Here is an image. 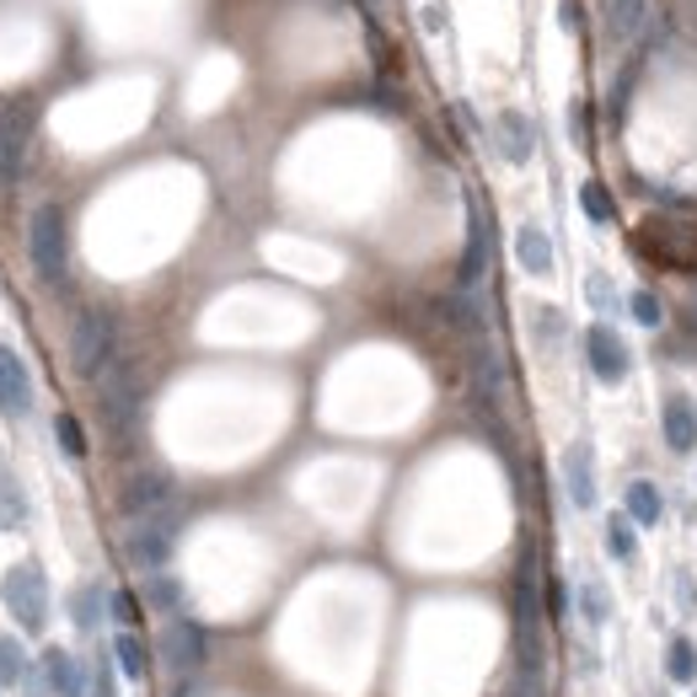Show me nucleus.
<instances>
[{
	"label": "nucleus",
	"mask_w": 697,
	"mask_h": 697,
	"mask_svg": "<svg viewBox=\"0 0 697 697\" xmlns=\"http://www.w3.org/2000/svg\"><path fill=\"white\" fill-rule=\"evenodd\" d=\"M91 697H113V676H108V660H102V671H97V687H91Z\"/></svg>",
	"instance_id": "nucleus-33"
},
{
	"label": "nucleus",
	"mask_w": 697,
	"mask_h": 697,
	"mask_svg": "<svg viewBox=\"0 0 697 697\" xmlns=\"http://www.w3.org/2000/svg\"><path fill=\"white\" fill-rule=\"evenodd\" d=\"M569 129H575V140H590V113H585V102H575V113H569Z\"/></svg>",
	"instance_id": "nucleus-32"
},
{
	"label": "nucleus",
	"mask_w": 697,
	"mask_h": 697,
	"mask_svg": "<svg viewBox=\"0 0 697 697\" xmlns=\"http://www.w3.org/2000/svg\"><path fill=\"white\" fill-rule=\"evenodd\" d=\"M693 323H697V295H693Z\"/></svg>",
	"instance_id": "nucleus-36"
},
{
	"label": "nucleus",
	"mask_w": 697,
	"mask_h": 697,
	"mask_svg": "<svg viewBox=\"0 0 697 697\" xmlns=\"http://www.w3.org/2000/svg\"><path fill=\"white\" fill-rule=\"evenodd\" d=\"M515 258H521L526 274L547 280V274H553V237H547L542 226H521V231H515Z\"/></svg>",
	"instance_id": "nucleus-16"
},
{
	"label": "nucleus",
	"mask_w": 697,
	"mask_h": 697,
	"mask_svg": "<svg viewBox=\"0 0 697 697\" xmlns=\"http://www.w3.org/2000/svg\"><path fill=\"white\" fill-rule=\"evenodd\" d=\"M6 478H11V472H6V467H0V489H6Z\"/></svg>",
	"instance_id": "nucleus-35"
},
{
	"label": "nucleus",
	"mask_w": 697,
	"mask_h": 697,
	"mask_svg": "<svg viewBox=\"0 0 697 697\" xmlns=\"http://www.w3.org/2000/svg\"><path fill=\"white\" fill-rule=\"evenodd\" d=\"M145 601H151V607H177V579H166V575H156L151 579V585H145Z\"/></svg>",
	"instance_id": "nucleus-27"
},
{
	"label": "nucleus",
	"mask_w": 697,
	"mask_h": 697,
	"mask_svg": "<svg viewBox=\"0 0 697 697\" xmlns=\"http://www.w3.org/2000/svg\"><path fill=\"white\" fill-rule=\"evenodd\" d=\"M579 205H585L590 220H612V199H607V188H601V183H585V188H579Z\"/></svg>",
	"instance_id": "nucleus-26"
},
{
	"label": "nucleus",
	"mask_w": 697,
	"mask_h": 697,
	"mask_svg": "<svg viewBox=\"0 0 697 697\" xmlns=\"http://www.w3.org/2000/svg\"><path fill=\"white\" fill-rule=\"evenodd\" d=\"M607 22H612L617 39H644L650 22H660L655 0H607Z\"/></svg>",
	"instance_id": "nucleus-15"
},
{
	"label": "nucleus",
	"mask_w": 697,
	"mask_h": 697,
	"mask_svg": "<svg viewBox=\"0 0 697 697\" xmlns=\"http://www.w3.org/2000/svg\"><path fill=\"white\" fill-rule=\"evenodd\" d=\"M418 17H424V33H435V39L446 33V6L440 0H418Z\"/></svg>",
	"instance_id": "nucleus-28"
},
{
	"label": "nucleus",
	"mask_w": 697,
	"mask_h": 697,
	"mask_svg": "<svg viewBox=\"0 0 697 697\" xmlns=\"http://www.w3.org/2000/svg\"><path fill=\"white\" fill-rule=\"evenodd\" d=\"M515 655L526 676H542L547 650H542V590H536V558H521V575H515Z\"/></svg>",
	"instance_id": "nucleus-4"
},
{
	"label": "nucleus",
	"mask_w": 697,
	"mask_h": 697,
	"mask_svg": "<svg viewBox=\"0 0 697 697\" xmlns=\"http://www.w3.org/2000/svg\"><path fill=\"white\" fill-rule=\"evenodd\" d=\"M54 440L65 446L70 461H81L86 456V435H81V424H76V413H59V418H54Z\"/></svg>",
	"instance_id": "nucleus-23"
},
{
	"label": "nucleus",
	"mask_w": 697,
	"mask_h": 697,
	"mask_svg": "<svg viewBox=\"0 0 697 697\" xmlns=\"http://www.w3.org/2000/svg\"><path fill=\"white\" fill-rule=\"evenodd\" d=\"M97 596H102V590H97V585H86L81 601H76V617H81V628H91V622H97Z\"/></svg>",
	"instance_id": "nucleus-30"
},
{
	"label": "nucleus",
	"mask_w": 697,
	"mask_h": 697,
	"mask_svg": "<svg viewBox=\"0 0 697 697\" xmlns=\"http://www.w3.org/2000/svg\"><path fill=\"white\" fill-rule=\"evenodd\" d=\"M483 263H489V231H483V215L472 209L467 215V252H461V269H456V290H472L483 280Z\"/></svg>",
	"instance_id": "nucleus-14"
},
{
	"label": "nucleus",
	"mask_w": 697,
	"mask_h": 697,
	"mask_svg": "<svg viewBox=\"0 0 697 697\" xmlns=\"http://www.w3.org/2000/svg\"><path fill=\"white\" fill-rule=\"evenodd\" d=\"M39 665H43V682H48V693H59V697H81L86 693L76 655H65V650H43Z\"/></svg>",
	"instance_id": "nucleus-17"
},
{
	"label": "nucleus",
	"mask_w": 697,
	"mask_h": 697,
	"mask_svg": "<svg viewBox=\"0 0 697 697\" xmlns=\"http://www.w3.org/2000/svg\"><path fill=\"white\" fill-rule=\"evenodd\" d=\"M113 655H119V665H123V676H129V682H145V644H140L134 633H119Z\"/></svg>",
	"instance_id": "nucleus-22"
},
{
	"label": "nucleus",
	"mask_w": 697,
	"mask_h": 697,
	"mask_svg": "<svg viewBox=\"0 0 697 697\" xmlns=\"http://www.w3.org/2000/svg\"><path fill=\"white\" fill-rule=\"evenodd\" d=\"M585 612L596 617V622H601V617H607V590H601V585H596V579H590V585H585Z\"/></svg>",
	"instance_id": "nucleus-31"
},
{
	"label": "nucleus",
	"mask_w": 697,
	"mask_h": 697,
	"mask_svg": "<svg viewBox=\"0 0 697 697\" xmlns=\"http://www.w3.org/2000/svg\"><path fill=\"white\" fill-rule=\"evenodd\" d=\"M70 366L86 381H102L119 366V323L108 306H81L76 328H70Z\"/></svg>",
	"instance_id": "nucleus-3"
},
{
	"label": "nucleus",
	"mask_w": 697,
	"mask_h": 697,
	"mask_svg": "<svg viewBox=\"0 0 697 697\" xmlns=\"http://www.w3.org/2000/svg\"><path fill=\"white\" fill-rule=\"evenodd\" d=\"M17 682H28V655L17 639H0V687H17Z\"/></svg>",
	"instance_id": "nucleus-21"
},
{
	"label": "nucleus",
	"mask_w": 697,
	"mask_h": 697,
	"mask_svg": "<svg viewBox=\"0 0 697 697\" xmlns=\"http://www.w3.org/2000/svg\"><path fill=\"white\" fill-rule=\"evenodd\" d=\"M172 542H177V510H162V515H151V521H134V532H129V558H134L140 569H162L166 558H172Z\"/></svg>",
	"instance_id": "nucleus-8"
},
{
	"label": "nucleus",
	"mask_w": 697,
	"mask_h": 697,
	"mask_svg": "<svg viewBox=\"0 0 697 697\" xmlns=\"http://www.w3.org/2000/svg\"><path fill=\"white\" fill-rule=\"evenodd\" d=\"M28 258H33V274L48 290L70 285V226H65L59 205H39L28 215Z\"/></svg>",
	"instance_id": "nucleus-1"
},
{
	"label": "nucleus",
	"mask_w": 697,
	"mask_h": 697,
	"mask_svg": "<svg viewBox=\"0 0 697 697\" xmlns=\"http://www.w3.org/2000/svg\"><path fill=\"white\" fill-rule=\"evenodd\" d=\"M97 409H102V424H108V435H113L119 446H129V440L140 435V418H145V386H140L134 360H119V366L97 381Z\"/></svg>",
	"instance_id": "nucleus-2"
},
{
	"label": "nucleus",
	"mask_w": 697,
	"mask_h": 697,
	"mask_svg": "<svg viewBox=\"0 0 697 697\" xmlns=\"http://www.w3.org/2000/svg\"><path fill=\"white\" fill-rule=\"evenodd\" d=\"M564 483H569V499H575L579 510L596 504V472H590V451L585 446H569L564 451Z\"/></svg>",
	"instance_id": "nucleus-18"
},
{
	"label": "nucleus",
	"mask_w": 697,
	"mask_h": 697,
	"mask_svg": "<svg viewBox=\"0 0 697 697\" xmlns=\"http://www.w3.org/2000/svg\"><path fill=\"white\" fill-rule=\"evenodd\" d=\"M119 504H123L129 521H151V515H162V510H177V483H172L166 467H140V472L123 478Z\"/></svg>",
	"instance_id": "nucleus-6"
},
{
	"label": "nucleus",
	"mask_w": 697,
	"mask_h": 697,
	"mask_svg": "<svg viewBox=\"0 0 697 697\" xmlns=\"http://www.w3.org/2000/svg\"><path fill=\"white\" fill-rule=\"evenodd\" d=\"M162 660L172 676H199V665H205V628L199 622H172L162 633Z\"/></svg>",
	"instance_id": "nucleus-10"
},
{
	"label": "nucleus",
	"mask_w": 697,
	"mask_h": 697,
	"mask_svg": "<svg viewBox=\"0 0 697 697\" xmlns=\"http://www.w3.org/2000/svg\"><path fill=\"white\" fill-rule=\"evenodd\" d=\"M28 140H33V108L0 102V188H17L28 172Z\"/></svg>",
	"instance_id": "nucleus-7"
},
{
	"label": "nucleus",
	"mask_w": 697,
	"mask_h": 697,
	"mask_svg": "<svg viewBox=\"0 0 697 697\" xmlns=\"http://www.w3.org/2000/svg\"><path fill=\"white\" fill-rule=\"evenodd\" d=\"M0 596H6V612L17 617V628L43 633V622H48V579H43L39 564H17V569H6Z\"/></svg>",
	"instance_id": "nucleus-5"
},
{
	"label": "nucleus",
	"mask_w": 697,
	"mask_h": 697,
	"mask_svg": "<svg viewBox=\"0 0 697 697\" xmlns=\"http://www.w3.org/2000/svg\"><path fill=\"white\" fill-rule=\"evenodd\" d=\"M558 17H564V28H569V33H575V28H579V11H575V0H564V6H558Z\"/></svg>",
	"instance_id": "nucleus-34"
},
{
	"label": "nucleus",
	"mask_w": 697,
	"mask_h": 697,
	"mask_svg": "<svg viewBox=\"0 0 697 697\" xmlns=\"http://www.w3.org/2000/svg\"><path fill=\"white\" fill-rule=\"evenodd\" d=\"M665 665H671V682H697V650H693V639H671Z\"/></svg>",
	"instance_id": "nucleus-20"
},
{
	"label": "nucleus",
	"mask_w": 697,
	"mask_h": 697,
	"mask_svg": "<svg viewBox=\"0 0 697 697\" xmlns=\"http://www.w3.org/2000/svg\"><path fill=\"white\" fill-rule=\"evenodd\" d=\"M665 446L671 451H693L697 446V403L687 392H676V397H665Z\"/></svg>",
	"instance_id": "nucleus-13"
},
{
	"label": "nucleus",
	"mask_w": 697,
	"mask_h": 697,
	"mask_svg": "<svg viewBox=\"0 0 697 697\" xmlns=\"http://www.w3.org/2000/svg\"><path fill=\"white\" fill-rule=\"evenodd\" d=\"M633 317H639L644 328H655V323H660V301L650 295V290H639V295H633Z\"/></svg>",
	"instance_id": "nucleus-29"
},
{
	"label": "nucleus",
	"mask_w": 697,
	"mask_h": 697,
	"mask_svg": "<svg viewBox=\"0 0 697 697\" xmlns=\"http://www.w3.org/2000/svg\"><path fill=\"white\" fill-rule=\"evenodd\" d=\"M628 515L639 526H655L660 521V489L655 483H628Z\"/></svg>",
	"instance_id": "nucleus-19"
},
{
	"label": "nucleus",
	"mask_w": 697,
	"mask_h": 697,
	"mask_svg": "<svg viewBox=\"0 0 697 697\" xmlns=\"http://www.w3.org/2000/svg\"><path fill=\"white\" fill-rule=\"evenodd\" d=\"M493 140H499V156H504L510 166H526V162H532L536 129H532V119H526V113H515V108H510V113H499V119H493Z\"/></svg>",
	"instance_id": "nucleus-12"
},
{
	"label": "nucleus",
	"mask_w": 697,
	"mask_h": 697,
	"mask_svg": "<svg viewBox=\"0 0 697 697\" xmlns=\"http://www.w3.org/2000/svg\"><path fill=\"white\" fill-rule=\"evenodd\" d=\"M28 521V499H22V489L6 478V489H0V526L11 532V526H22Z\"/></svg>",
	"instance_id": "nucleus-25"
},
{
	"label": "nucleus",
	"mask_w": 697,
	"mask_h": 697,
	"mask_svg": "<svg viewBox=\"0 0 697 697\" xmlns=\"http://www.w3.org/2000/svg\"><path fill=\"white\" fill-rule=\"evenodd\" d=\"M585 355H590V370L607 381V386H617L622 375H628V349H622V338H617L612 328H585Z\"/></svg>",
	"instance_id": "nucleus-11"
},
{
	"label": "nucleus",
	"mask_w": 697,
	"mask_h": 697,
	"mask_svg": "<svg viewBox=\"0 0 697 697\" xmlns=\"http://www.w3.org/2000/svg\"><path fill=\"white\" fill-rule=\"evenodd\" d=\"M607 547H612V558H633L639 553V536L628 526V515H612L607 521Z\"/></svg>",
	"instance_id": "nucleus-24"
},
{
	"label": "nucleus",
	"mask_w": 697,
	"mask_h": 697,
	"mask_svg": "<svg viewBox=\"0 0 697 697\" xmlns=\"http://www.w3.org/2000/svg\"><path fill=\"white\" fill-rule=\"evenodd\" d=\"M0 413L11 424L33 413V375H28V360L11 344H0Z\"/></svg>",
	"instance_id": "nucleus-9"
}]
</instances>
